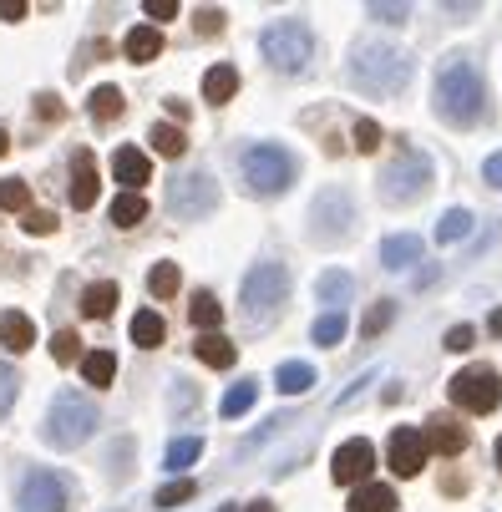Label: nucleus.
<instances>
[{
	"instance_id": "30",
	"label": "nucleus",
	"mask_w": 502,
	"mask_h": 512,
	"mask_svg": "<svg viewBox=\"0 0 502 512\" xmlns=\"http://www.w3.org/2000/svg\"><path fill=\"white\" fill-rule=\"evenodd\" d=\"M178 284H183V274H178V264H153L148 269V289H153V300H173L178 295Z\"/></svg>"
},
{
	"instance_id": "6",
	"label": "nucleus",
	"mask_w": 502,
	"mask_h": 512,
	"mask_svg": "<svg viewBox=\"0 0 502 512\" xmlns=\"http://www.w3.org/2000/svg\"><path fill=\"white\" fill-rule=\"evenodd\" d=\"M426 188H432V158L416 148H396V158L381 173V198L386 203H416Z\"/></svg>"
},
{
	"instance_id": "27",
	"label": "nucleus",
	"mask_w": 502,
	"mask_h": 512,
	"mask_svg": "<svg viewBox=\"0 0 502 512\" xmlns=\"http://www.w3.org/2000/svg\"><path fill=\"white\" fill-rule=\"evenodd\" d=\"M142 218H148V198H142V193H117L112 198V224L117 229H137Z\"/></svg>"
},
{
	"instance_id": "19",
	"label": "nucleus",
	"mask_w": 502,
	"mask_h": 512,
	"mask_svg": "<svg viewBox=\"0 0 502 512\" xmlns=\"http://www.w3.org/2000/svg\"><path fill=\"white\" fill-rule=\"evenodd\" d=\"M122 51H127V61H153V56H163V31L158 26H132Z\"/></svg>"
},
{
	"instance_id": "17",
	"label": "nucleus",
	"mask_w": 502,
	"mask_h": 512,
	"mask_svg": "<svg viewBox=\"0 0 502 512\" xmlns=\"http://www.w3.org/2000/svg\"><path fill=\"white\" fill-rule=\"evenodd\" d=\"M234 92H239V71H234L229 61H219V66H208V71H203V97H208L213 107L234 102Z\"/></svg>"
},
{
	"instance_id": "49",
	"label": "nucleus",
	"mask_w": 502,
	"mask_h": 512,
	"mask_svg": "<svg viewBox=\"0 0 502 512\" xmlns=\"http://www.w3.org/2000/svg\"><path fill=\"white\" fill-rule=\"evenodd\" d=\"M21 16H26L21 0H6V6H0V21H21Z\"/></svg>"
},
{
	"instance_id": "10",
	"label": "nucleus",
	"mask_w": 502,
	"mask_h": 512,
	"mask_svg": "<svg viewBox=\"0 0 502 512\" xmlns=\"http://www.w3.org/2000/svg\"><path fill=\"white\" fill-rule=\"evenodd\" d=\"M71 492L56 472H26L21 492H16V512H66Z\"/></svg>"
},
{
	"instance_id": "40",
	"label": "nucleus",
	"mask_w": 502,
	"mask_h": 512,
	"mask_svg": "<svg viewBox=\"0 0 502 512\" xmlns=\"http://www.w3.org/2000/svg\"><path fill=\"white\" fill-rule=\"evenodd\" d=\"M355 148H361V153H376V148H381V127H376L371 117L355 122Z\"/></svg>"
},
{
	"instance_id": "35",
	"label": "nucleus",
	"mask_w": 502,
	"mask_h": 512,
	"mask_svg": "<svg viewBox=\"0 0 502 512\" xmlns=\"http://www.w3.org/2000/svg\"><path fill=\"white\" fill-rule=\"evenodd\" d=\"M198 457H203V442H198V436H183V442H173V447H168V467H173V472L193 467Z\"/></svg>"
},
{
	"instance_id": "16",
	"label": "nucleus",
	"mask_w": 502,
	"mask_h": 512,
	"mask_svg": "<svg viewBox=\"0 0 502 512\" xmlns=\"http://www.w3.org/2000/svg\"><path fill=\"white\" fill-rule=\"evenodd\" d=\"M92 203H97V163L82 148L77 163H71V208H92Z\"/></svg>"
},
{
	"instance_id": "4",
	"label": "nucleus",
	"mask_w": 502,
	"mask_h": 512,
	"mask_svg": "<svg viewBox=\"0 0 502 512\" xmlns=\"http://www.w3.org/2000/svg\"><path fill=\"white\" fill-rule=\"evenodd\" d=\"M92 431H97V406H92L87 396L66 391V396L51 401V416H46V442H51V447L71 452V447H82Z\"/></svg>"
},
{
	"instance_id": "38",
	"label": "nucleus",
	"mask_w": 502,
	"mask_h": 512,
	"mask_svg": "<svg viewBox=\"0 0 502 512\" xmlns=\"http://www.w3.org/2000/svg\"><path fill=\"white\" fill-rule=\"evenodd\" d=\"M51 355H56L61 365H71V360H77V355H82V340H77V330H56V335H51Z\"/></svg>"
},
{
	"instance_id": "37",
	"label": "nucleus",
	"mask_w": 502,
	"mask_h": 512,
	"mask_svg": "<svg viewBox=\"0 0 502 512\" xmlns=\"http://www.w3.org/2000/svg\"><path fill=\"white\" fill-rule=\"evenodd\" d=\"M254 396H259V386H254V381H239V386L224 396V406H219V411H224V416H244V411L254 406Z\"/></svg>"
},
{
	"instance_id": "13",
	"label": "nucleus",
	"mask_w": 502,
	"mask_h": 512,
	"mask_svg": "<svg viewBox=\"0 0 502 512\" xmlns=\"http://www.w3.org/2000/svg\"><path fill=\"white\" fill-rule=\"evenodd\" d=\"M426 436L416 431V426H396L391 431V442H386V462H391V472L396 477H416L421 467H426Z\"/></svg>"
},
{
	"instance_id": "22",
	"label": "nucleus",
	"mask_w": 502,
	"mask_h": 512,
	"mask_svg": "<svg viewBox=\"0 0 502 512\" xmlns=\"http://www.w3.org/2000/svg\"><path fill=\"white\" fill-rule=\"evenodd\" d=\"M193 350H198V360L203 365H213V371H229V365H234V340H224V335H198L193 340Z\"/></svg>"
},
{
	"instance_id": "42",
	"label": "nucleus",
	"mask_w": 502,
	"mask_h": 512,
	"mask_svg": "<svg viewBox=\"0 0 502 512\" xmlns=\"http://www.w3.org/2000/svg\"><path fill=\"white\" fill-rule=\"evenodd\" d=\"M391 315H396V310H391V305H376V310H371V315H366V325H361V335H366V340H371V335H381V330H386V325H391Z\"/></svg>"
},
{
	"instance_id": "26",
	"label": "nucleus",
	"mask_w": 502,
	"mask_h": 512,
	"mask_svg": "<svg viewBox=\"0 0 502 512\" xmlns=\"http://www.w3.org/2000/svg\"><path fill=\"white\" fill-rule=\"evenodd\" d=\"M274 386H279L284 396H305V391L315 386V371H310L305 360H290V365H279V371H274Z\"/></svg>"
},
{
	"instance_id": "18",
	"label": "nucleus",
	"mask_w": 502,
	"mask_h": 512,
	"mask_svg": "<svg viewBox=\"0 0 502 512\" xmlns=\"http://www.w3.org/2000/svg\"><path fill=\"white\" fill-rule=\"evenodd\" d=\"M0 345H6V350H31L36 345V325L21 315V310H6V315H0Z\"/></svg>"
},
{
	"instance_id": "29",
	"label": "nucleus",
	"mask_w": 502,
	"mask_h": 512,
	"mask_svg": "<svg viewBox=\"0 0 502 512\" xmlns=\"http://www.w3.org/2000/svg\"><path fill=\"white\" fill-rule=\"evenodd\" d=\"M188 320H193V330H219L224 325V305L213 300V295H193V305H188Z\"/></svg>"
},
{
	"instance_id": "9",
	"label": "nucleus",
	"mask_w": 502,
	"mask_h": 512,
	"mask_svg": "<svg viewBox=\"0 0 502 512\" xmlns=\"http://www.w3.org/2000/svg\"><path fill=\"white\" fill-rule=\"evenodd\" d=\"M168 203H173L178 218H208L213 208H219V183H213L208 173H183V178H173Z\"/></svg>"
},
{
	"instance_id": "21",
	"label": "nucleus",
	"mask_w": 502,
	"mask_h": 512,
	"mask_svg": "<svg viewBox=\"0 0 502 512\" xmlns=\"http://www.w3.org/2000/svg\"><path fill=\"white\" fill-rule=\"evenodd\" d=\"M345 512H396V492L381 487V482H366V487H355V497L345 502Z\"/></svg>"
},
{
	"instance_id": "53",
	"label": "nucleus",
	"mask_w": 502,
	"mask_h": 512,
	"mask_svg": "<svg viewBox=\"0 0 502 512\" xmlns=\"http://www.w3.org/2000/svg\"><path fill=\"white\" fill-rule=\"evenodd\" d=\"M6 148H11V137H6V132H0V153H6Z\"/></svg>"
},
{
	"instance_id": "32",
	"label": "nucleus",
	"mask_w": 502,
	"mask_h": 512,
	"mask_svg": "<svg viewBox=\"0 0 502 512\" xmlns=\"http://www.w3.org/2000/svg\"><path fill=\"white\" fill-rule=\"evenodd\" d=\"M87 107H92V117H97V122H117V117H122V107H127V97H122L117 87H97Z\"/></svg>"
},
{
	"instance_id": "34",
	"label": "nucleus",
	"mask_w": 502,
	"mask_h": 512,
	"mask_svg": "<svg viewBox=\"0 0 502 512\" xmlns=\"http://www.w3.org/2000/svg\"><path fill=\"white\" fill-rule=\"evenodd\" d=\"M310 340H315V345H340V340H345V310H325V315L315 320Z\"/></svg>"
},
{
	"instance_id": "7",
	"label": "nucleus",
	"mask_w": 502,
	"mask_h": 512,
	"mask_svg": "<svg viewBox=\"0 0 502 512\" xmlns=\"http://www.w3.org/2000/svg\"><path fill=\"white\" fill-rule=\"evenodd\" d=\"M284 300H290V269L284 264L264 259V264H254L244 274V315L249 320H269Z\"/></svg>"
},
{
	"instance_id": "50",
	"label": "nucleus",
	"mask_w": 502,
	"mask_h": 512,
	"mask_svg": "<svg viewBox=\"0 0 502 512\" xmlns=\"http://www.w3.org/2000/svg\"><path fill=\"white\" fill-rule=\"evenodd\" d=\"M487 330H492V335H502V310H492V315H487Z\"/></svg>"
},
{
	"instance_id": "48",
	"label": "nucleus",
	"mask_w": 502,
	"mask_h": 512,
	"mask_svg": "<svg viewBox=\"0 0 502 512\" xmlns=\"http://www.w3.org/2000/svg\"><path fill=\"white\" fill-rule=\"evenodd\" d=\"M376 21H406V6H371Z\"/></svg>"
},
{
	"instance_id": "3",
	"label": "nucleus",
	"mask_w": 502,
	"mask_h": 512,
	"mask_svg": "<svg viewBox=\"0 0 502 512\" xmlns=\"http://www.w3.org/2000/svg\"><path fill=\"white\" fill-rule=\"evenodd\" d=\"M350 77L361 82L366 92H401L411 77V61L396 46H355L350 56Z\"/></svg>"
},
{
	"instance_id": "33",
	"label": "nucleus",
	"mask_w": 502,
	"mask_h": 512,
	"mask_svg": "<svg viewBox=\"0 0 502 512\" xmlns=\"http://www.w3.org/2000/svg\"><path fill=\"white\" fill-rule=\"evenodd\" d=\"M467 234H472V213H467V208L442 213V224H437V244H457V239H467Z\"/></svg>"
},
{
	"instance_id": "36",
	"label": "nucleus",
	"mask_w": 502,
	"mask_h": 512,
	"mask_svg": "<svg viewBox=\"0 0 502 512\" xmlns=\"http://www.w3.org/2000/svg\"><path fill=\"white\" fill-rule=\"evenodd\" d=\"M0 208L26 213V208H31V188H26L21 178H6V183H0Z\"/></svg>"
},
{
	"instance_id": "41",
	"label": "nucleus",
	"mask_w": 502,
	"mask_h": 512,
	"mask_svg": "<svg viewBox=\"0 0 502 512\" xmlns=\"http://www.w3.org/2000/svg\"><path fill=\"white\" fill-rule=\"evenodd\" d=\"M193 492H198V487H193L188 477H183V482H168V487L158 492V507H178V502H188Z\"/></svg>"
},
{
	"instance_id": "43",
	"label": "nucleus",
	"mask_w": 502,
	"mask_h": 512,
	"mask_svg": "<svg viewBox=\"0 0 502 512\" xmlns=\"http://www.w3.org/2000/svg\"><path fill=\"white\" fill-rule=\"evenodd\" d=\"M21 224H26V234H51V229H56V218H51V213H41V208H31V213L21 218Z\"/></svg>"
},
{
	"instance_id": "20",
	"label": "nucleus",
	"mask_w": 502,
	"mask_h": 512,
	"mask_svg": "<svg viewBox=\"0 0 502 512\" xmlns=\"http://www.w3.org/2000/svg\"><path fill=\"white\" fill-rule=\"evenodd\" d=\"M117 300H122L117 284H112V279H97V284H87V295H82V315H87V320H107V315L117 310Z\"/></svg>"
},
{
	"instance_id": "47",
	"label": "nucleus",
	"mask_w": 502,
	"mask_h": 512,
	"mask_svg": "<svg viewBox=\"0 0 502 512\" xmlns=\"http://www.w3.org/2000/svg\"><path fill=\"white\" fill-rule=\"evenodd\" d=\"M482 178H487L492 188H502V153H492V158H487V168H482Z\"/></svg>"
},
{
	"instance_id": "45",
	"label": "nucleus",
	"mask_w": 502,
	"mask_h": 512,
	"mask_svg": "<svg viewBox=\"0 0 502 512\" xmlns=\"http://www.w3.org/2000/svg\"><path fill=\"white\" fill-rule=\"evenodd\" d=\"M142 11H148L153 21H173V16H178V0H148Z\"/></svg>"
},
{
	"instance_id": "24",
	"label": "nucleus",
	"mask_w": 502,
	"mask_h": 512,
	"mask_svg": "<svg viewBox=\"0 0 502 512\" xmlns=\"http://www.w3.org/2000/svg\"><path fill=\"white\" fill-rule=\"evenodd\" d=\"M132 340H137L142 350H158V345L168 340L163 315H158V310H137V315H132Z\"/></svg>"
},
{
	"instance_id": "28",
	"label": "nucleus",
	"mask_w": 502,
	"mask_h": 512,
	"mask_svg": "<svg viewBox=\"0 0 502 512\" xmlns=\"http://www.w3.org/2000/svg\"><path fill=\"white\" fill-rule=\"evenodd\" d=\"M315 295H320L330 310H345V300H350V274H345V269H325L320 284H315Z\"/></svg>"
},
{
	"instance_id": "2",
	"label": "nucleus",
	"mask_w": 502,
	"mask_h": 512,
	"mask_svg": "<svg viewBox=\"0 0 502 512\" xmlns=\"http://www.w3.org/2000/svg\"><path fill=\"white\" fill-rule=\"evenodd\" d=\"M239 173H244V183L254 188V193H284L295 183V153L290 148H279V142H254V148H244L239 153Z\"/></svg>"
},
{
	"instance_id": "25",
	"label": "nucleus",
	"mask_w": 502,
	"mask_h": 512,
	"mask_svg": "<svg viewBox=\"0 0 502 512\" xmlns=\"http://www.w3.org/2000/svg\"><path fill=\"white\" fill-rule=\"evenodd\" d=\"M112 376H117V355H112V350H87V355H82V381H87V386L102 391V386H112Z\"/></svg>"
},
{
	"instance_id": "15",
	"label": "nucleus",
	"mask_w": 502,
	"mask_h": 512,
	"mask_svg": "<svg viewBox=\"0 0 502 512\" xmlns=\"http://www.w3.org/2000/svg\"><path fill=\"white\" fill-rule=\"evenodd\" d=\"M112 178H117L127 193H137L142 183L153 178V163H148V153H137V148H117V153H112Z\"/></svg>"
},
{
	"instance_id": "12",
	"label": "nucleus",
	"mask_w": 502,
	"mask_h": 512,
	"mask_svg": "<svg viewBox=\"0 0 502 512\" xmlns=\"http://www.w3.org/2000/svg\"><path fill=\"white\" fill-rule=\"evenodd\" d=\"M330 472H335V482H340V487H366V482H371V472H376V447L366 442V436H355V442H345V447L335 452Z\"/></svg>"
},
{
	"instance_id": "31",
	"label": "nucleus",
	"mask_w": 502,
	"mask_h": 512,
	"mask_svg": "<svg viewBox=\"0 0 502 512\" xmlns=\"http://www.w3.org/2000/svg\"><path fill=\"white\" fill-rule=\"evenodd\" d=\"M148 137H153V148H158L163 158H183V153H188V137H183V127H173V122H158Z\"/></svg>"
},
{
	"instance_id": "14",
	"label": "nucleus",
	"mask_w": 502,
	"mask_h": 512,
	"mask_svg": "<svg viewBox=\"0 0 502 512\" xmlns=\"http://www.w3.org/2000/svg\"><path fill=\"white\" fill-rule=\"evenodd\" d=\"M426 436V452H442V457H462L467 452V426L452 416H432V426L421 431Z\"/></svg>"
},
{
	"instance_id": "8",
	"label": "nucleus",
	"mask_w": 502,
	"mask_h": 512,
	"mask_svg": "<svg viewBox=\"0 0 502 512\" xmlns=\"http://www.w3.org/2000/svg\"><path fill=\"white\" fill-rule=\"evenodd\" d=\"M447 396H452L462 411L487 416V411H497V401H502V381H497V371H487V365H467V371L452 376Z\"/></svg>"
},
{
	"instance_id": "52",
	"label": "nucleus",
	"mask_w": 502,
	"mask_h": 512,
	"mask_svg": "<svg viewBox=\"0 0 502 512\" xmlns=\"http://www.w3.org/2000/svg\"><path fill=\"white\" fill-rule=\"evenodd\" d=\"M244 512H274V507H269V502H249Z\"/></svg>"
},
{
	"instance_id": "5",
	"label": "nucleus",
	"mask_w": 502,
	"mask_h": 512,
	"mask_svg": "<svg viewBox=\"0 0 502 512\" xmlns=\"http://www.w3.org/2000/svg\"><path fill=\"white\" fill-rule=\"evenodd\" d=\"M259 51L274 71H305L310 56H315V36L305 21H274L264 36H259Z\"/></svg>"
},
{
	"instance_id": "44",
	"label": "nucleus",
	"mask_w": 502,
	"mask_h": 512,
	"mask_svg": "<svg viewBox=\"0 0 502 512\" xmlns=\"http://www.w3.org/2000/svg\"><path fill=\"white\" fill-rule=\"evenodd\" d=\"M224 31V11H198V36H219Z\"/></svg>"
},
{
	"instance_id": "39",
	"label": "nucleus",
	"mask_w": 502,
	"mask_h": 512,
	"mask_svg": "<svg viewBox=\"0 0 502 512\" xmlns=\"http://www.w3.org/2000/svg\"><path fill=\"white\" fill-rule=\"evenodd\" d=\"M16 396H21V376L11 371V365H0V416L16 406Z\"/></svg>"
},
{
	"instance_id": "23",
	"label": "nucleus",
	"mask_w": 502,
	"mask_h": 512,
	"mask_svg": "<svg viewBox=\"0 0 502 512\" xmlns=\"http://www.w3.org/2000/svg\"><path fill=\"white\" fill-rule=\"evenodd\" d=\"M411 259H421V239H416V234H391V239H381V264H386V269H406Z\"/></svg>"
},
{
	"instance_id": "46",
	"label": "nucleus",
	"mask_w": 502,
	"mask_h": 512,
	"mask_svg": "<svg viewBox=\"0 0 502 512\" xmlns=\"http://www.w3.org/2000/svg\"><path fill=\"white\" fill-rule=\"evenodd\" d=\"M472 345V325H452L447 330V350H467Z\"/></svg>"
},
{
	"instance_id": "1",
	"label": "nucleus",
	"mask_w": 502,
	"mask_h": 512,
	"mask_svg": "<svg viewBox=\"0 0 502 512\" xmlns=\"http://www.w3.org/2000/svg\"><path fill=\"white\" fill-rule=\"evenodd\" d=\"M432 107L447 127H472L482 117V77H477V61L472 56H447L437 71V92Z\"/></svg>"
},
{
	"instance_id": "51",
	"label": "nucleus",
	"mask_w": 502,
	"mask_h": 512,
	"mask_svg": "<svg viewBox=\"0 0 502 512\" xmlns=\"http://www.w3.org/2000/svg\"><path fill=\"white\" fill-rule=\"evenodd\" d=\"M492 462H497V472H502V436H497V447H492Z\"/></svg>"
},
{
	"instance_id": "11",
	"label": "nucleus",
	"mask_w": 502,
	"mask_h": 512,
	"mask_svg": "<svg viewBox=\"0 0 502 512\" xmlns=\"http://www.w3.org/2000/svg\"><path fill=\"white\" fill-rule=\"evenodd\" d=\"M345 229H350V198H345L340 188H325V193L310 203V239L330 244V239H340Z\"/></svg>"
}]
</instances>
